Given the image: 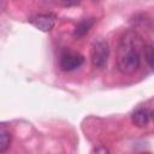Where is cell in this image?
<instances>
[{
	"label": "cell",
	"mask_w": 154,
	"mask_h": 154,
	"mask_svg": "<svg viewBox=\"0 0 154 154\" xmlns=\"http://www.w3.org/2000/svg\"><path fill=\"white\" fill-rule=\"evenodd\" d=\"M141 37L135 31H126L119 42L117 52V67L124 75L137 71L141 64Z\"/></svg>",
	"instance_id": "obj_1"
},
{
	"label": "cell",
	"mask_w": 154,
	"mask_h": 154,
	"mask_svg": "<svg viewBox=\"0 0 154 154\" xmlns=\"http://www.w3.org/2000/svg\"><path fill=\"white\" fill-rule=\"evenodd\" d=\"M108 57H109V46L108 42L102 38H95L91 42L90 46V60L91 64L97 67V69H105L108 61Z\"/></svg>",
	"instance_id": "obj_2"
},
{
	"label": "cell",
	"mask_w": 154,
	"mask_h": 154,
	"mask_svg": "<svg viewBox=\"0 0 154 154\" xmlns=\"http://www.w3.org/2000/svg\"><path fill=\"white\" fill-rule=\"evenodd\" d=\"M84 63V57L77 52H65L60 57L59 66L63 71H73Z\"/></svg>",
	"instance_id": "obj_3"
},
{
	"label": "cell",
	"mask_w": 154,
	"mask_h": 154,
	"mask_svg": "<svg viewBox=\"0 0 154 154\" xmlns=\"http://www.w3.org/2000/svg\"><path fill=\"white\" fill-rule=\"evenodd\" d=\"M29 23L41 31H51L55 25V16L52 13H40L29 18Z\"/></svg>",
	"instance_id": "obj_4"
},
{
	"label": "cell",
	"mask_w": 154,
	"mask_h": 154,
	"mask_svg": "<svg viewBox=\"0 0 154 154\" xmlns=\"http://www.w3.org/2000/svg\"><path fill=\"white\" fill-rule=\"evenodd\" d=\"M149 118H150V113L146 108H137L131 114V122L138 128L146 126L149 122Z\"/></svg>",
	"instance_id": "obj_5"
},
{
	"label": "cell",
	"mask_w": 154,
	"mask_h": 154,
	"mask_svg": "<svg viewBox=\"0 0 154 154\" xmlns=\"http://www.w3.org/2000/svg\"><path fill=\"white\" fill-rule=\"evenodd\" d=\"M94 23H95V19L94 18H84V19H82L76 25V28L73 30V36L77 37V38L84 36L85 34L89 32V30L91 29V26L94 25Z\"/></svg>",
	"instance_id": "obj_6"
},
{
	"label": "cell",
	"mask_w": 154,
	"mask_h": 154,
	"mask_svg": "<svg viewBox=\"0 0 154 154\" xmlns=\"http://www.w3.org/2000/svg\"><path fill=\"white\" fill-rule=\"evenodd\" d=\"M11 140H12L11 132L2 126L0 130V152L1 153H5L8 149L10 144H11Z\"/></svg>",
	"instance_id": "obj_7"
},
{
	"label": "cell",
	"mask_w": 154,
	"mask_h": 154,
	"mask_svg": "<svg viewBox=\"0 0 154 154\" xmlns=\"http://www.w3.org/2000/svg\"><path fill=\"white\" fill-rule=\"evenodd\" d=\"M144 57L149 67L154 71V46L153 45H147L144 47Z\"/></svg>",
	"instance_id": "obj_8"
},
{
	"label": "cell",
	"mask_w": 154,
	"mask_h": 154,
	"mask_svg": "<svg viewBox=\"0 0 154 154\" xmlns=\"http://www.w3.org/2000/svg\"><path fill=\"white\" fill-rule=\"evenodd\" d=\"M150 118L154 120V109H153V111H152V113H150Z\"/></svg>",
	"instance_id": "obj_9"
},
{
	"label": "cell",
	"mask_w": 154,
	"mask_h": 154,
	"mask_svg": "<svg viewBox=\"0 0 154 154\" xmlns=\"http://www.w3.org/2000/svg\"><path fill=\"white\" fill-rule=\"evenodd\" d=\"M142 154H148V153H142Z\"/></svg>",
	"instance_id": "obj_10"
}]
</instances>
